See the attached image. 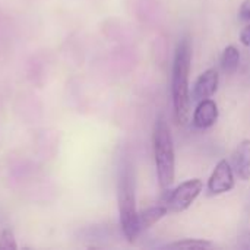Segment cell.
Segmentation results:
<instances>
[{"instance_id":"cell-1","label":"cell","mask_w":250,"mask_h":250,"mask_svg":"<svg viewBox=\"0 0 250 250\" xmlns=\"http://www.w3.org/2000/svg\"><path fill=\"white\" fill-rule=\"evenodd\" d=\"M192 48L188 38H183L176 48L171 75V94L176 122L186 125L190 113V94H189V72H190Z\"/></svg>"},{"instance_id":"cell-2","label":"cell","mask_w":250,"mask_h":250,"mask_svg":"<svg viewBox=\"0 0 250 250\" xmlns=\"http://www.w3.org/2000/svg\"><path fill=\"white\" fill-rule=\"evenodd\" d=\"M117 201L120 212V226L125 237L133 243L141 233L139 229V212L136 211V196H135V176L132 166L129 163L120 167L119 183H117Z\"/></svg>"},{"instance_id":"cell-3","label":"cell","mask_w":250,"mask_h":250,"mask_svg":"<svg viewBox=\"0 0 250 250\" xmlns=\"http://www.w3.org/2000/svg\"><path fill=\"white\" fill-rule=\"evenodd\" d=\"M154 158L157 166L158 182L163 190L170 189L176 174L174 145L170 127L163 116H160L154 125Z\"/></svg>"},{"instance_id":"cell-4","label":"cell","mask_w":250,"mask_h":250,"mask_svg":"<svg viewBox=\"0 0 250 250\" xmlns=\"http://www.w3.org/2000/svg\"><path fill=\"white\" fill-rule=\"evenodd\" d=\"M202 192V180L192 179L182 183L176 188L167 199V208L171 212H183L190 208V205L196 201V198Z\"/></svg>"},{"instance_id":"cell-5","label":"cell","mask_w":250,"mask_h":250,"mask_svg":"<svg viewBox=\"0 0 250 250\" xmlns=\"http://www.w3.org/2000/svg\"><path fill=\"white\" fill-rule=\"evenodd\" d=\"M233 188H234L233 168L227 163V160H221L215 166V168L208 180V190L211 195H221V193L230 192Z\"/></svg>"},{"instance_id":"cell-6","label":"cell","mask_w":250,"mask_h":250,"mask_svg":"<svg viewBox=\"0 0 250 250\" xmlns=\"http://www.w3.org/2000/svg\"><path fill=\"white\" fill-rule=\"evenodd\" d=\"M218 83H220V76H218V72L215 69H208L205 70L195 82V86H193V92H192V97H193V101L196 103H201L209 97H212L217 89H218Z\"/></svg>"},{"instance_id":"cell-7","label":"cell","mask_w":250,"mask_h":250,"mask_svg":"<svg viewBox=\"0 0 250 250\" xmlns=\"http://www.w3.org/2000/svg\"><path fill=\"white\" fill-rule=\"evenodd\" d=\"M218 119V107L215 101L207 98L201 101L193 114V125L199 129H208L215 125Z\"/></svg>"},{"instance_id":"cell-8","label":"cell","mask_w":250,"mask_h":250,"mask_svg":"<svg viewBox=\"0 0 250 250\" xmlns=\"http://www.w3.org/2000/svg\"><path fill=\"white\" fill-rule=\"evenodd\" d=\"M233 167L242 180H250V139L239 144L233 154Z\"/></svg>"},{"instance_id":"cell-9","label":"cell","mask_w":250,"mask_h":250,"mask_svg":"<svg viewBox=\"0 0 250 250\" xmlns=\"http://www.w3.org/2000/svg\"><path fill=\"white\" fill-rule=\"evenodd\" d=\"M168 212L167 205H157V207H151L142 212H139V229L146 230L149 227H152L155 223H158L161 218H164Z\"/></svg>"},{"instance_id":"cell-10","label":"cell","mask_w":250,"mask_h":250,"mask_svg":"<svg viewBox=\"0 0 250 250\" xmlns=\"http://www.w3.org/2000/svg\"><path fill=\"white\" fill-rule=\"evenodd\" d=\"M240 64V53L234 45H229L226 47V50L223 51L221 56V67L227 75H233L234 72H237Z\"/></svg>"},{"instance_id":"cell-11","label":"cell","mask_w":250,"mask_h":250,"mask_svg":"<svg viewBox=\"0 0 250 250\" xmlns=\"http://www.w3.org/2000/svg\"><path fill=\"white\" fill-rule=\"evenodd\" d=\"M212 248V243L208 240H199V239H185L182 242L170 243L166 246V249H209Z\"/></svg>"},{"instance_id":"cell-12","label":"cell","mask_w":250,"mask_h":250,"mask_svg":"<svg viewBox=\"0 0 250 250\" xmlns=\"http://www.w3.org/2000/svg\"><path fill=\"white\" fill-rule=\"evenodd\" d=\"M18 245L15 240V234L10 229H4L0 233V250H16Z\"/></svg>"},{"instance_id":"cell-13","label":"cell","mask_w":250,"mask_h":250,"mask_svg":"<svg viewBox=\"0 0 250 250\" xmlns=\"http://www.w3.org/2000/svg\"><path fill=\"white\" fill-rule=\"evenodd\" d=\"M237 246H239L240 249L250 250V231H249V230L243 231V233H242V234L239 236V240H237Z\"/></svg>"},{"instance_id":"cell-14","label":"cell","mask_w":250,"mask_h":250,"mask_svg":"<svg viewBox=\"0 0 250 250\" xmlns=\"http://www.w3.org/2000/svg\"><path fill=\"white\" fill-rule=\"evenodd\" d=\"M239 16L242 21H246L250 22V0H245L240 6V10H239Z\"/></svg>"},{"instance_id":"cell-15","label":"cell","mask_w":250,"mask_h":250,"mask_svg":"<svg viewBox=\"0 0 250 250\" xmlns=\"http://www.w3.org/2000/svg\"><path fill=\"white\" fill-rule=\"evenodd\" d=\"M240 41H242L243 45L250 47V25H248V26L242 31V34H240Z\"/></svg>"}]
</instances>
